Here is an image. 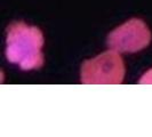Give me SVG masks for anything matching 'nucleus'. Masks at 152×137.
Masks as SVG:
<instances>
[{
    "label": "nucleus",
    "mask_w": 152,
    "mask_h": 137,
    "mask_svg": "<svg viewBox=\"0 0 152 137\" xmlns=\"http://www.w3.org/2000/svg\"><path fill=\"white\" fill-rule=\"evenodd\" d=\"M44 44V34L39 28L24 22L13 23L7 29L6 58L24 71L40 68L45 62Z\"/></svg>",
    "instance_id": "nucleus-1"
},
{
    "label": "nucleus",
    "mask_w": 152,
    "mask_h": 137,
    "mask_svg": "<svg viewBox=\"0 0 152 137\" xmlns=\"http://www.w3.org/2000/svg\"><path fill=\"white\" fill-rule=\"evenodd\" d=\"M85 85H119L125 78V64L120 53L107 50L86 61L80 71Z\"/></svg>",
    "instance_id": "nucleus-2"
},
{
    "label": "nucleus",
    "mask_w": 152,
    "mask_h": 137,
    "mask_svg": "<svg viewBox=\"0 0 152 137\" xmlns=\"http://www.w3.org/2000/svg\"><path fill=\"white\" fill-rule=\"evenodd\" d=\"M151 31L141 18H130L107 36V47L118 53H137L150 45Z\"/></svg>",
    "instance_id": "nucleus-3"
},
{
    "label": "nucleus",
    "mask_w": 152,
    "mask_h": 137,
    "mask_svg": "<svg viewBox=\"0 0 152 137\" xmlns=\"http://www.w3.org/2000/svg\"><path fill=\"white\" fill-rule=\"evenodd\" d=\"M140 84H152V68L143 74L142 79L140 80Z\"/></svg>",
    "instance_id": "nucleus-4"
}]
</instances>
